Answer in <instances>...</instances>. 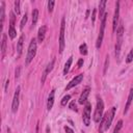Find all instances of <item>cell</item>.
Segmentation results:
<instances>
[{
  "instance_id": "cell-1",
  "label": "cell",
  "mask_w": 133,
  "mask_h": 133,
  "mask_svg": "<svg viewBox=\"0 0 133 133\" xmlns=\"http://www.w3.org/2000/svg\"><path fill=\"white\" fill-rule=\"evenodd\" d=\"M115 110H116V107H114V106L111 107L110 110L102 117V119H101V126H100V129H99V133H102L104 130H107L110 127V125H111V123L113 121L114 114H115Z\"/></svg>"
},
{
  "instance_id": "cell-2",
  "label": "cell",
  "mask_w": 133,
  "mask_h": 133,
  "mask_svg": "<svg viewBox=\"0 0 133 133\" xmlns=\"http://www.w3.org/2000/svg\"><path fill=\"white\" fill-rule=\"evenodd\" d=\"M103 111H104V103L103 100L100 97H97V106L94 114V121L96 123H99L103 117Z\"/></svg>"
},
{
  "instance_id": "cell-3",
  "label": "cell",
  "mask_w": 133,
  "mask_h": 133,
  "mask_svg": "<svg viewBox=\"0 0 133 133\" xmlns=\"http://www.w3.org/2000/svg\"><path fill=\"white\" fill-rule=\"evenodd\" d=\"M36 53V41L35 38H32L29 46H28V51H27V56H26V64H29L31 60L34 58Z\"/></svg>"
},
{
  "instance_id": "cell-4",
  "label": "cell",
  "mask_w": 133,
  "mask_h": 133,
  "mask_svg": "<svg viewBox=\"0 0 133 133\" xmlns=\"http://www.w3.org/2000/svg\"><path fill=\"white\" fill-rule=\"evenodd\" d=\"M106 17H107V14H105L102 18V22H101V28H100V31H99V35H98V38H97V43H96V47L99 49L102 45V41H103V36H104V30H105V25H106Z\"/></svg>"
},
{
  "instance_id": "cell-5",
  "label": "cell",
  "mask_w": 133,
  "mask_h": 133,
  "mask_svg": "<svg viewBox=\"0 0 133 133\" xmlns=\"http://www.w3.org/2000/svg\"><path fill=\"white\" fill-rule=\"evenodd\" d=\"M90 109H91V105L89 102H86L84 110H83V115H82V121L84 123V125L87 127L90 124Z\"/></svg>"
},
{
  "instance_id": "cell-6",
  "label": "cell",
  "mask_w": 133,
  "mask_h": 133,
  "mask_svg": "<svg viewBox=\"0 0 133 133\" xmlns=\"http://www.w3.org/2000/svg\"><path fill=\"white\" fill-rule=\"evenodd\" d=\"M64 28H65V21L64 18H62L61 26H60V34H59V53H62L64 49Z\"/></svg>"
},
{
  "instance_id": "cell-7",
  "label": "cell",
  "mask_w": 133,
  "mask_h": 133,
  "mask_svg": "<svg viewBox=\"0 0 133 133\" xmlns=\"http://www.w3.org/2000/svg\"><path fill=\"white\" fill-rule=\"evenodd\" d=\"M20 90H21V87H20V86H17V88H16V91H15V95H14L12 103H11V111H12L14 113H15V112H17V110H18V107H19Z\"/></svg>"
},
{
  "instance_id": "cell-8",
  "label": "cell",
  "mask_w": 133,
  "mask_h": 133,
  "mask_svg": "<svg viewBox=\"0 0 133 133\" xmlns=\"http://www.w3.org/2000/svg\"><path fill=\"white\" fill-rule=\"evenodd\" d=\"M118 17H119V2H116V4H115V10H114V16H113V21H112V30L113 31H115L117 29Z\"/></svg>"
},
{
  "instance_id": "cell-9",
  "label": "cell",
  "mask_w": 133,
  "mask_h": 133,
  "mask_svg": "<svg viewBox=\"0 0 133 133\" xmlns=\"http://www.w3.org/2000/svg\"><path fill=\"white\" fill-rule=\"evenodd\" d=\"M83 80V74H79L78 76H76L68 85H66V87H65V89L66 90H69V89H71L72 87H74V86H76V85H78L79 83H81V81Z\"/></svg>"
},
{
  "instance_id": "cell-10",
  "label": "cell",
  "mask_w": 133,
  "mask_h": 133,
  "mask_svg": "<svg viewBox=\"0 0 133 133\" xmlns=\"http://www.w3.org/2000/svg\"><path fill=\"white\" fill-rule=\"evenodd\" d=\"M54 62H55V59H52V60L48 63V65L46 66V70H45V71H44V73H43L42 83H44V82H45V80H46V78H47V75L52 71V69H53V66H54Z\"/></svg>"
},
{
  "instance_id": "cell-11",
  "label": "cell",
  "mask_w": 133,
  "mask_h": 133,
  "mask_svg": "<svg viewBox=\"0 0 133 133\" xmlns=\"http://www.w3.org/2000/svg\"><path fill=\"white\" fill-rule=\"evenodd\" d=\"M46 32H47V26H45V25L41 26L39 29H38V32H37V41L39 43H42L44 41L45 35H46Z\"/></svg>"
},
{
  "instance_id": "cell-12",
  "label": "cell",
  "mask_w": 133,
  "mask_h": 133,
  "mask_svg": "<svg viewBox=\"0 0 133 133\" xmlns=\"http://www.w3.org/2000/svg\"><path fill=\"white\" fill-rule=\"evenodd\" d=\"M132 101H133V88L130 89V92H129V96H128V99H127V102H126V106H125V109H124V114H126L128 112Z\"/></svg>"
},
{
  "instance_id": "cell-13",
  "label": "cell",
  "mask_w": 133,
  "mask_h": 133,
  "mask_svg": "<svg viewBox=\"0 0 133 133\" xmlns=\"http://www.w3.org/2000/svg\"><path fill=\"white\" fill-rule=\"evenodd\" d=\"M54 96H55V89H52L50 91V95L48 97V102H47V109L48 110H51L52 106H53V103H54Z\"/></svg>"
},
{
  "instance_id": "cell-14",
  "label": "cell",
  "mask_w": 133,
  "mask_h": 133,
  "mask_svg": "<svg viewBox=\"0 0 133 133\" xmlns=\"http://www.w3.org/2000/svg\"><path fill=\"white\" fill-rule=\"evenodd\" d=\"M122 43H123V36H117L116 44H115V57H116V58H118V57H119Z\"/></svg>"
},
{
  "instance_id": "cell-15",
  "label": "cell",
  "mask_w": 133,
  "mask_h": 133,
  "mask_svg": "<svg viewBox=\"0 0 133 133\" xmlns=\"http://www.w3.org/2000/svg\"><path fill=\"white\" fill-rule=\"evenodd\" d=\"M23 44H24V34H21V36H20L19 39H18V44H17V52H18V55H19V56L22 54Z\"/></svg>"
},
{
  "instance_id": "cell-16",
  "label": "cell",
  "mask_w": 133,
  "mask_h": 133,
  "mask_svg": "<svg viewBox=\"0 0 133 133\" xmlns=\"http://www.w3.org/2000/svg\"><path fill=\"white\" fill-rule=\"evenodd\" d=\"M89 87H86L84 90H83V92L81 94V96H80V98H79V103L80 104H84L85 102H86V100H87V97H88V95H89Z\"/></svg>"
},
{
  "instance_id": "cell-17",
  "label": "cell",
  "mask_w": 133,
  "mask_h": 133,
  "mask_svg": "<svg viewBox=\"0 0 133 133\" xmlns=\"http://www.w3.org/2000/svg\"><path fill=\"white\" fill-rule=\"evenodd\" d=\"M105 6H106V1H105V0L101 1V2H100V5H99V16H100L101 19H102L103 16L105 15V12H104V10H105Z\"/></svg>"
},
{
  "instance_id": "cell-18",
  "label": "cell",
  "mask_w": 133,
  "mask_h": 133,
  "mask_svg": "<svg viewBox=\"0 0 133 133\" xmlns=\"http://www.w3.org/2000/svg\"><path fill=\"white\" fill-rule=\"evenodd\" d=\"M6 44H7V35L5 33L2 34V45H1V51H2V55H4L5 50H6Z\"/></svg>"
},
{
  "instance_id": "cell-19",
  "label": "cell",
  "mask_w": 133,
  "mask_h": 133,
  "mask_svg": "<svg viewBox=\"0 0 133 133\" xmlns=\"http://www.w3.org/2000/svg\"><path fill=\"white\" fill-rule=\"evenodd\" d=\"M37 19H38V10L33 9V11H32V27L35 26V24L37 22Z\"/></svg>"
},
{
  "instance_id": "cell-20",
  "label": "cell",
  "mask_w": 133,
  "mask_h": 133,
  "mask_svg": "<svg viewBox=\"0 0 133 133\" xmlns=\"http://www.w3.org/2000/svg\"><path fill=\"white\" fill-rule=\"evenodd\" d=\"M72 58H73V57H70V58L68 59V61L65 62V64H64V68H63V74H64V75H66L68 72H69V70H70V66H71L72 61H73Z\"/></svg>"
},
{
  "instance_id": "cell-21",
  "label": "cell",
  "mask_w": 133,
  "mask_h": 133,
  "mask_svg": "<svg viewBox=\"0 0 133 133\" xmlns=\"http://www.w3.org/2000/svg\"><path fill=\"white\" fill-rule=\"evenodd\" d=\"M16 34H17V31L15 29V26H9V29H8V35L9 37L12 39L16 37Z\"/></svg>"
},
{
  "instance_id": "cell-22",
  "label": "cell",
  "mask_w": 133,
  "mask_h": 133,
  "mask_svg": "<svg viewBox=\"0 0 133 133\" xmlns=\"http://www.w3.org/2000/svg\"><path fill=\"white\" fill-rule=\"evenodd\" d=\"M4 19H5V15H4V2L2 1V2H1V22H0L1 28L3 27V22H4Z\"/></svg>"
},
{
  "instance_id": "cell-23",
  "label": "cell",
  "mask_w": 133,
  "mask_h": 133,
  "mask_svg": "<svg viewBox=\"0 0 133 133\" xmlns=\"http://www.w3.org/2000/svg\"><path fill=\"white\" fill-rule=\"evenodd\" d=\"M122 127H123V121H122V119H119V121L117 122V124H116V126H115L114 130H113V133H119V131H121Z\"/></svg>"
},
{
  "instance_id": "cell-24",
  "label": "cell",
  "mask_w": 133,
  "mask_h": 133,
  "mask_svg": "<svg viewBox=\"0 0 133 133\" xmlns=\"http://www.w3.org/2000/svg\"><path fill=\"white\" fill-rule=\"evenodd\" d=\"M79 49H80V53L81 54H83V55L87 54V46H86V44H81Z\"/></svg>"
},
{
  "instance_id": "cell-25",
  "label": "cell",
  "mask_w": 133,
  "mask_h": 133,
  "mask_svg": "<svg viewBox=\"0 0 133 133\" xmlns=\"http://www.w3.org/2000/svg\"><path fill=\"white\" fill-rule=\"evenodd\" d=\"M71 99V96L70 95H66V96H64L63 98H62V100H61V105L62 106H65L66 105V103L69 102V100Z\"/></svg>"
},
{
  "instance_id": "cell-26",
  "label": "cell",
  "mask_w": 133,
  "mask_h": 133,
  "mask_svg": "<svg viewBox=\"0 0 133 133\" xmlns=\"http://www.w3.org/2000/svg\"><path fill=\"white\" fill-rule=\"evenodd\" d=\"M132 60H133V49L129 52V54H128V56H127V58H126V62H127V63H130Z\"/></svg>"
},
{
  "instance_id": "cell-27",
  "label": "cell",
  "mask_w": 133,
  "mask_h": 133,
  "mask_svg": "<svg viewBox=\"0 0 133 133\" xmlns=\"http://www.w3.org/2000/svg\"><path fill=\"white\" fill-rule=\"evenodd\" d=\"M26 22H27V15L25 14V15L23 16L22 20H21V23H20V28H21V29H23V27H24V25L26 24Z\"/></svg>"
},
{
  "instance_id": "cell-28",
  "label": "cell",
  "mask_w": 133,
  "mask_h": 133,
  "mask_svg": "<svg viewBox=\"0 0 133 133\" xmlns=\"http://www.w3.org/2000/svg\"><path fill=\"white\" fill-rule=\"evenodd\" d=\"M54 4H55V2H54L53 0H50V1L48 2V10H49V12H52V11H53Z\"/></svg>"
},
{
  "instance_id": "cell-29",
  "label": "cell",
  "mask_w": 133,
  "mask_h": 133,
  "mask_svg": "<svg viewBox=\"0 0 133 133\" xmlns=\"http://www.w3.org/2000/svg\"><path fill=\"white\" fill-rule=\"evenodd\" d=\"M15 12L17 15L20 14V1H15Z\"/></svg>"
},
{
  "instance_id": "cell-30",
  "label": "cell",
  "mask_w": 133,
  "mask_h": 133,
  "mask_svg": "<svg viewBox=\"0 0 133 133\" xmlns=\"http://www.w3.org/2000/svg\"><path fill=\"white\" fill-rule=\"evenodd\" d=\"M15 21H16L15 14L11 12V14H10V22H9V26H15Z\"/></svg>"
},
{
  "instance_id": "cell-31",
  "label": "cell",
  "mask_w": 133,
  "mask_h": 133,
  "mask_svg": "<svg viewBox=\"0 0 133 133\" xmlns=\"http://www.w3.org/2000/svg\"><path fill=\"white\" fill-rule=\"evenodd\" d=\"M108 64H109V56H106V60H105V64H104V74H106V72H107Z\"/></svg>"
},
{
  "instance_id": "cell-32",
  "label": "cell",
  "mask_w": 133,
  "mask_h": 133,
  "mask_svg": "<svg viewBox=\"0 0 133 133\" xmlns=\"http://www.w3.org/2000/svg\"><path fill=\"white\" fill-rule=\"evenodd\" d=\"M70 108L72 109V110H77V107H76V102L75 101H72L71 102V104H70Z\"/></svg>"
},
{
  "instance_id": "cell-33",
  "label": "cell",
  "mask_w": 133,
  "mask_h": 133,
  "mask_svg": "<svg viewBox=\"0 0 133 133\" xmlns=\"http://www.w3.org/2000/svg\"><path fill=\"white\" fill-rule=\"evenodd\" d=\"M96 12H97V9L95 8L92 10V15H91V21H92V23H95V21H96Z\"/></svg>"
},
{
  "instance_id": "cell-34",
  "label": "cell",
  "mask_w": 133,
  "mask_h": 133,
  "mask_svg": "<svg viewBox=\"0 0 133 133\" xmlns=\"http://www.w3.org/2000/svg\"><path fill=\"white\" fill-rule=\"evenodd\" d=\"M64 130H65V132H66V133H74L73 129H71V128H70V127H68V126H65V127H64Z\"/></svg>"
},
{
  "instance_id": "cell-35",
  "label": "cell",
  "mask_w": 133,
  "mask_h": 133,
  "mask_svg": "<svg viewBox=\"0 0 133 133\" xmlns=\"http://www.w3.org/2000/svg\"><path fill=\"white\" fill-rule=\"evenodd\" d=\"M82 64H83V59L81 58V59H79V61H78V66H79V68H81V66H82Z\"/></svg>"
},
{
  "instance_id": "cell-36",
  "label": "cell",
  "mask_w": 133,
  "mask_h": 133,
  "mask_svg": "<svg viewBox=\"0 0 133 133\" xmlns=\"http://www.w3.org/2000/svg\"><path fill=\"white\" fill-rule=\"evenodd\" d=\"M19 73H20V68L16 70V78H19Z\"/></svg>"
},
{
  "instance_id": "cell-37",
  "label": "cell",
  "mask_w": 133,
  "mask_h": 133,
  "mask_svg": "<svg viewBox=\"0 0 133 133\" xmlns=\"http://www.w3.org/2000/svg\"><path fill=\"white\" fill-rule=\"evenodd\" d=\"M7 86H8V80L6 81V84H5V91L7 90Z\"/></svg>"
},
{
  "instance_id": "cell-38",
  "label": "cell",
  "mask_w": 133,
  "mask_h": 133,
  "mask_svg": "<svg viewBox=\"0 0 133 133\" xmlns=\"http://www.w3.org/2000/svg\"><path fill=\"white\" fill-rule=\"evenodd\" d=\"M7 133H11V130H10V128H7Z\"/></svg>"
}]
</instances>
